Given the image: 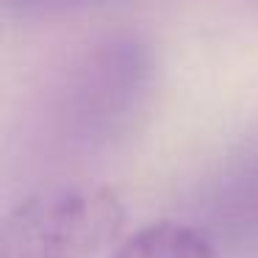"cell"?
Listing matches in <instances>:
<instances>
[{"label":"cell","mask_w":258,"mask_h":258,"mask_svg":"<svg viewBox=\"0 0 258 258\" xmlns=\"http://www.w3.org/2000/svg\"><path fill=\"white\" fill-rule=\"evenodd\" d=\"M122 225L125 206L108 186H58L0 217V258H92Z\"/></svg>","instance_id":"1"},{"label":"cell","mask_w":258,"mask_h":258,"mask_svg":"<svg viewBox=\"0 0 258 258\" xmlns=\"http://www.w3.org/2000/svg\"><path fill=\"white\" fill-rule=\"evenodd\" d=\"M25 6H39V9H56V6H73V3H81V0H20Z\"/></svg>","instance_id":"3"},{"label":"cell","mask_w":258,"mask_h":258,"mask_svg":"<svg viewBox=\"0 0 258 258\" xmlns=\"http://www.w3.org/2000/svg\"><path fill=\"white\" fill-rule=\"evenodd\" d=\"M111 258H214V252L200 230L178 222H158L122 241Z\"/></svg>","instance_id":"2"}]
</instances>
